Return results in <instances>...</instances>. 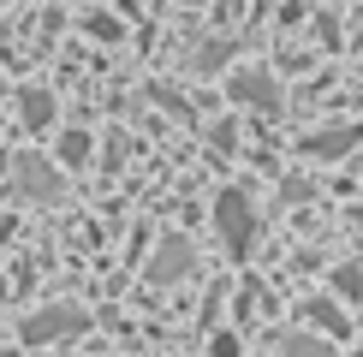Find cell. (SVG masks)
Returning <instances> with one entry per match:
<instances>
[{
    "instance_id": "6da1fadb",
    "label": "cell",
    "mask_w": 363,
    "mask_h": 357,
    "mask_svg": "<svg viewBox=\"0 0 363 357\" xmlns=\"http://www.w3.org/2000/svg\"><path fill=\"white\" fill-rule=\"evenodd\" d=\"M215 232H220L226 256H250V244H256V208H250L245 191H220V197H215Z\"/></svg>"
},
{
    "instance_id": "7a4b0ae2",
    "label": "cell",
    "mask_w": 363,
    "mask_h": 357,
    "mask_svg": "<svg viewBox=\"0 0 363 357\" xmlns=\"http://www.w3.org/2000/svg\"><path fill=\"white\" fill-rule=\"evenodd\" d=\"M89 316L78 304H48V310H36V316H24L18 327V339H30V346H54V339H66V334H84Z\"/></svg>"
},
{
    "instance_id": "3957f363",
    "label": "cell",
    "mask_w": 363,
    "mask_h": 357,
    "mask_svg": "<svg viewBox=\"0 0 363 357\" xmlns=\"http://www.w3.org/2000/svg\"><path fill=\"white\" fill-rule=\"evenodd\" d=\"M12 185H18V197H30V203H60L66 178H60L54 161H42V155H18V167H12Z\"/></svg>"
},
{
    "instance_id": "277c9868",
    "label": "cell",
    "mask_w": 363,
    "mask_h": 357,
    "mask_svg": "<svg viewBox=\"0 0 363 357\" xmlns=\"http://www.w3.org/2000/svg\"><path fill=\"white\" fill-rule=\"evenodd\" d=\"M233 101H245V108L256 113H280V78L274 72H262V66H245V72H233Z\"/></svg>"
},
{
    "instance_id": "5b68a950",
    "label": "cell",
    "mask_w": 363,
    "mask_h": 357,
    "mask_svg": "<svg viewBox=\"0 0 363 357\" xmlns=\"http://www.w3.org/2000/svg\"><path fill=\"white\" fill-rule=\"evenodd\" d=\"M196 268V244L191 238H161V250H155V262H149V286H173V280H185Z\"/></svg>"
},
{
    "instance_id": "8992f818",
    "label": "cell",
    "mask_w": 363,
    "mask_h": 357,
    "mask_svg": "<svg viewBox=\"0 0 363 357\" xmlns=\"http://www.w3.org/2000/svg\"><path fill=\"white\" fill-rule=\"evenodd\" d=\"M357 143H363V125H328V131H310L298 149H304L310 161H340V155H352Z\"/></svg>"
},
{
    "instance_id": "52a82bcc",
    "label": "cell",
    "mask_w": 363,
    "mask_h": 357,
    "mask_svg": "<svg viewBox=\"0 0 363 357\" xmlns=\"http://www.w3.org/2000/svg\"><path fill=\"white\" fill-rule=\"evenodd\" d=\"M304 327H315L322 339H345V310H340V298H328V292L304 298Z\"/></svg>"
},
{
    "instance_id": "ba28073f",
    "label": "cell",
    "mask_w": 363,
    "mask_h": 357,
    "mask_svg": "<svg viewBox=\"0 0 363 357\" xmlns=\"http://www.w3.org/2000/svg\"><path fill=\"white\" fill-rule=\"evenodd\" d=\"M280 357H334V339H315V327H286Z\"/></svg>"
},
{
    "instance_id": "9c48e42d",
    "label": "cell",
    "mask_w": 363,
    "mask_h": 357,
    "mask_svg": "<svg viewBox=\"0 0 363 357\" xmlns=\"http://www.w3.org/2000/svg\"><path fill=\"white\" fill-rule=\"evenodd\" d=\"M18 119H24L30 131H42V125L54 119V96H48V89H30V96L18 101Z\"/></svg>"
},
{
    "instance_id": "30bf717a",
    "label": "cell",
    "mask_w": 363,
    "mask_h": 357,
    "mask_svg": "<svg viewBox=\"0 0 363 357\" xmlns=\"http://www.w3.org/2000/svg\"><path fill=\"white\" fill-rule=\"evenodd\" d=\"M334 298H363V268L357 262H340L334 268Z\"/></svg>"
},
{
    "instance_id": "8fae6325",
    "label": "cell",
    "mask_w": 363,
    "mask_h": 357,
    "mask_svg": "<svg viewBox=\"0 0 363 357\" xmlns=\"http://www.w3.org/2000/svg\"><path fill=\"white\" fill-rule=\"evenodd\" d=\"M60 161H66V167H84L89 161V131H66V137H60Z\"/></svg>"
},
{
    "instance_id": "7c38bea8",
    "label": "cell",
    "mask_w": 363,
    "mask_h": 357,
    "mask_svg": "<svg viewBox=\"0 0 363 357\" xmlns=\"http://www.w3.org/2000/svg\"><path fill=\"white\" fill-rule=\"evenodd\" d=\"M208 351H215V357H238V339L233 334H215V346H208Z\"/></svg>"
},
{
    "instance_id": "4fadbf2b",
    "label": "cell",
    "mask_w": 363,
    "mask_h": 357,
    "mask_svg": "<svg viewBox=\"0 0 363 357\" xmlns=\"http://www.w3.org/2000/svg\"><path fill=\"white\" fill-rule=\"evenodd\" d=\"M89 30H96L101 42H113V36H119V24H113V18H89Z\"/></svg>"
},
{
    "instance_id": "5bb4252c",
    "label": "cell",
    "mask_w": 363,
    "mask_h": 357,
    "mask_svg": "<svg viewBox=\"0 0 363 357\" xmlns=\"http://www.w3.org/2000/svg\"><path fill=\"white\" fill-rule=\"evenodd\" d=\"M352 220H357V227H363V203H357V215H352Z\"/></svg>"
},
{
    "instance_id": "9a60e30c",
    "label": "cell",
    "mask_w": 363,
    "mask_h": 357,
    "mask_svg": "<svg viewBox=\"0 0 363 357\" xmlns=\"http://www.w3.org/2000/svg\"><path fill=\"white\" fill-rule=\"evenodd\" d=\"M357 357H363V351H357Z\"/></svg>"
}]
</instances>
